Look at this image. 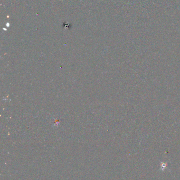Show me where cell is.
I'll return each mask as SVG.
<instances>
[{
  "label": "cell",
  "mask_w": 180,
  "mask_h": 180,
  "mask_svg": "<svg viewBox=\"0 0 180 180\" xmlns=\"http://www.w3.org/2000/svg\"><path fill=\"white\" fill-rule=\"evenodd\" d=\"M166 163H164V162H161V168L162 171H164V170L166 168Z\"/></svg>",
  "instance_id": "cell-1"
}]
</instances>
